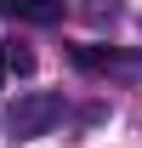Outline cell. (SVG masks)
<instances>
[{
    "label": "cell",
    "instance_id": "obj_4",
    "mask_svg": "<svg viewBox=\"0 0 142 148\" xmlns=\"http://www.w3.org/2000/svg\"><path fill=\"white\" fill-rule=\"evenodd\" d=\"M0 80H6V63H0Z\"/></svg>",
    "mask_w": 142,
    "mask_h": 148
},
{
    "label": "cell",
    "instance_id": "obj_1",
    "mask_svg": "<svg viewBox=\"0 0 142 148\" xmlns=\"http://www.w3.org/2000/svg\"><path fill=\"white\" fill-rule=\"evenodd\" d=\"M57 120H63V97H51V91H29V97H17V108L6 114V131H12L17 143H34V137H46Z\"/></svg>",
    "mask_w": 142,
    "mask_h": 148
},
{
    "label": "cell",
    "instance_id": "obj_2",
    "mask_svg": "<svg viewBox=\"0 0 142 148\" xmlns=\"http://www.w3.org/2000/svg\"><path fill=\"white\" fill-rule=\"evenodd\" d=\"M0 6H6L17 23H57L63 17V0H0Z\"/></svg>",
    "mask_w": 142,
    "mask_h": 148
},
{
    "label": "cell",
    "instance_id": "obj_3",
    "mask_svg": "<svg viewBox=\"0 0 142 148\" xmlns=\"http://www.w3.org/2000/svg\"><path fill=\"white\" fill-rule=\"evenodd\" d=\"M6 69H17V74H29V69H34V57H29V51H6Z\"/></svg>",
    "mask_w": 142,
    "mask_h": 148
}]
</instances>
